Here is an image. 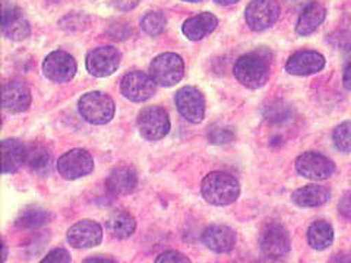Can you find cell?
Returning a JSON list of instances; mask_svg holds the SVG:
<instances>
[{
    "label": "cell",
    "mask_w": 351,
    "mask_h": 263,
    "mask_svg": "<svg viewBox=\"0 0 351 263\" xmlns=\"http://www.w3.org/2000/svg\"><path fill=\"white\" fill-rule=\"evenodd\" d=\"M156 85L157 84L154 82L151 75H147L144 72H130L122 78L120 91L130 101L144 103L156 94Z\"/></svg>",
    "instance_id": "7c38bea8"
},
{
    "label": "cell",
    "mask_w": 351,
    "mask_h": 263,
    "mask_svg": "<svg viewBox=\"0 0 351 263\" xmlns=\"http://www.w3.org/2000/svg\"><path fill=\"white\" fill-rule=\"evenodd\" d=\"M295 168L304 179L321 181L335 173V164L317 152H304L295 160Z\"/></svg>",
    "instance_id": "30bf717a"
},
{
    "label": "cell",
    "mask_w": 351,
    "mask_h": 263,
    "mask_svg": "<svg viewBox=\"0 0 351 263\" xmlns=\"http://www.w3.org/2000/svg\"><path fill=\"white\" fill-rule=\"evenodd\" d=\"M120 60H122V54L116 47H97L88 53L86 71L97 78H107L119 69Z\"/></svg>",
    "instance_id": "ba28073f"
},
{
    "label": "cell",
    "mask_w": 351,
    "mask_h": 263,
    "mask_svg": "<svg viewBox=\"0 0 351 263\" xmlns=\"http://www.w3.org/2000/svg\"><path fill=\"white\" fill-rule=\"evenodd\" d=\"M103 228L101 225L91 221V219H82L75 223L68 229V243L73 249H90L101 243Z\"/></svg>",
    "instance_id": "4fadbf2b"
},
{
    "label": "cell",
    "mask_w": 351,
    "mask_h": 263,
    "mask_svg": "<svg viewBox=\"0 0 351 263\" xmlns=\"http://www.w3.org/2000/svg\"><path fill=\"white\" fill-rule=\"evenodd\" d=\"M112 3L116 9L128 12V10H132L139 3V0H112Z\"/></svg>",
    "instance_id": "836d02e7"
},
{
    "label": "cell",
    "mask_w": 351,
    "mask_h": 263,
    "mask_svg": "<svg viewBox=\"0 0 351 263\" xmlns=\"http://www.w3.org/2000/svg\"><path fill=\"white\" fill-rule=\"evenodd\" d=\"M210 142L217 145H223V144H228V142H232L234 139V134L230 129L227 127H214L210 132Z\"/></svg>",
    "instance_id": "f546056e"
},
{
    "label": "cell",
    "mask_w": 351,
    "mask_h": 263,
    "mask_svg": "<svg viewBox=\"0 0 351 263\" xmlns=\"http://www.w3.org/2000/svg\"><path fill=\"white\" fill-rule=\"evenodd\" d=\"M215 2H217L218 5H224V6H227V5H233V3H237L239 0H215Z\"/></svg>",
    "instance_id": "8d00e7d4"
},
{
    "label": "cell",
    "mask_w": 351,
    "mask_h": 263,
    "mask_svg": "<svg viewBox=\"0 0 351 263\" xmlns=\"http://www.w3.org/2000/svg\"><path fill=\"white\" fill-rule=\"evenodd\" d=\"M291 199L295 205L302 208H316L322 206L331 199V192L321 184H309L295 190L291 195Z\"/></svg>",
    "instance_id": "7402d4cb"
},
{
    "label": "cell",
    "mask_w": 351,
    "mask_h": 263,
    "mask_svg": "<svg viewBox=\"0 0 351 263\" xmlns=\"http://www.w3.org/2000/svg\"><path fill=\"white\" fill-rule=\"evenodd\" d=\"M184 2H191V3H196V2H201V0H184Z\"/></svg>",
    "instance_id": "f35d334b"
},
{
    "label": "cell",
    "mask_w": 351,
    "mask_h": 263,
    "mask_svg": "<svg viewBox=\"0 0 351 263\" xmlns=\"http://www.w3.org/2000/svg\"><path fill=\"white\" fill-rule=\"evenodd\" d=\"M269 59L259 51H252L241 56L234 64L236 79L250 90H258L269 79Z\"/></svg>",
    "instance_id": "7a4b0ae2"
},
{
    "label": "cell",
    "mask_w": 351,
    "mask_h": 263,
    "mask_svg": "<svg viewBox=\"0 0 351 263\" xmlns=\"http://www.w3.org/2000/svg\"><path fill=\"white\" fill-rule=\"evenodd\" d=\"M78 110L85 122L91 125H106L114 117L116 104L110 95L93 91L81 97Z\"/></svg>",
    "instance_id": "3957f363"
},
{
    "label": "cell",
    "mask_w": 351,
    "mask_h": 263,
    "mask_svg": "<svg viewBox=\"0 0 351 263\" xmlns=\"http://www.w3.org/2000/svg\"><path fill=\"white\" fill-rule=\"evenodd\" d=\"M325 68V58L316 51H298L289 59L285 71L295 76H307L321 72Z\"/></svg>",
    "instance_id": "e0dca14e"
},
{
    "label": "cell",
    "mask_w": 351,
    "mask_h": 263,
    "mask_svg": "<svg viewBox=\"0 0 351 263\" xmlns=\"http://www.w3.org/2000/svg\"><path fill=\"white\" fill-rule=\"evenodd\" d=\"M346 59L348 60V63H351V49H348V51L346 54Z\"/></svg>",
    "instance_id": "74e56055"
},
{
    "label": "cell",
    "mask_w": 351,
    "mask_h": 263,
    "mask_svg": "<svg viewBox=\"0 0 351 263\" xmlns=\"http://www.w3.org/2000/svg\"><path fill=\"white\" fill-rule=\"evenodd\" d=\"M149 75L160 86H174L184 75L183 59L176 53H162L152 60Z\"/></svg>",
    "instance_id": "277c9868"
},
{
    "label": "cell",
    "mask_w": 351,
    "mask_h": 263,
    "mask_svg": "<svg viewBox=\"0 0 351 263\" xmlns=\"http://www.w3.org/2000/svg\"><path fill=\"white\" fill-rule=\"evenodd\" d=\"M107 229L117 240L129 238L136 229V219L126 211H116L107 219Z\"/></svg>",
    "instance_id": "cb8c5ba5"
},
{
    "label": "cell",
    "mask_w": 351,
    "mask_h": 263,
    "mask_svg": "<svg viewBox=\"0 0 351 263\" xmlns=\"http://www.w3.org/2000/svg\"><path fill=\"white\" fill-rule=\"evenodd\" d=\"M50 219V214L43 210V208L38 206H29L25 208L24 211L19 214V216L16 218V227L19 228H40L44 224H47V221Z\"/></svg>",
    "instance_id": "4316f807"
},
{
    "label": "cell",
    "mask_w": 351,
    "mask_h": 263,
    "mask_svg": "<svg viewBox=\"0 0 351 263\" xmlns=\"http://www.w3.org/2000/svg\"><path fill=\"white\" fill-rule=\"evenodd\" d=\"M43 263H69L71 255L64 249H54L41 260Z\"/></svg>",
    "instance_id": "4dcf8cb0"
},
{
    "label": "cell",
    "mask_w": 351,
    "mask_h": 263,
    "mask_svg": "<svg viewBox=\"0 0 351 263\" xmlns=\"http://www.w3.org/2000/svg\"><path fill=\"white\" fill-rule=\"evenodd\" d=\"M217 25H218L217 16L210 12H204L189 18L188 21H184L182 31L188 40L199 41L208 34H211V32L217 28Z\"/></svg>",
    "instance_id": "ffe728a7"
},
{
    "label": "cell",
    "mask_w": 351,
    "mask_h": 263,
    "mask_svg": "<svg viewBox=\"0 0 351 263\" xmlns=\"http://www.w3.org/2000/svg\"><path fill=\"white\" fill-rule=\"evenodd\" d=\"M343 84L346 86V90L351 91V63H347L346 71L343 75Z\"/></svg>",
    "instance_id": "e575fe53"
},
{
    "label": "cell",
    "mask_w": 351,
    "mask_h": 263,
    "mask_svg": "<svg viewBox=\"0 0 351 263\" xmlns=\"http://www.w3.org/2000/svg\"><path fill=\"white\" fill-rule=\"evenodd\" d=\"M43 72L44 76L51 82H69L76 73V62L69 53L62 50L51 51L43 62Z\"/></svg>",
    "instance_id": "8fae6325"
},
{
    "label": "cell",
    "mask_w": 351,
    "mask_h": 263,
    "mask_svg": "<svg viewBox=\"0 0 351 263\" xmlns=\"http://www.w3.org/2000/svg\"><path fill=\"white\" fill-rule=\"evenodd\" d=\"M338 211H339V214H341L346 219H348V221H351V192L346 193V195L343 196V199L339 201Z\"/></svg>",
    "instance_id": "d6a6232c"
},
{
    "label": "cell",
    "mask_w": 351,
    "mask_h": 263,
    "mask_svg": "<svg viewBox=\"0 0 351 263\" xmlns=\"http://www.w3.org/2000/svg\"><path fill=\"white\" fill-rule=\"evenodd\" d=\"M307 241L309 246L315 250H325L332 245L334 241V228L326 221H316L311 225L307 231Z\"/></svg>",
    "instance_id": "d4e9b609"
},
{
    "label": "cell",
    "mask_w": 351,
    "mask_h": 263,
    "mask_svg": "<svg viewBox=\"0 0 351 263\" xmlns=\"http://www.w3.org/2000/svg\"><path fill=\"white\" fill-rule=\"evenodd\" d=\"M176 107L184 120L197 125L205 117V98L202 92L193 86H184L176 92Z\"/></svg>",
    "instance_id": "9c48e42d"
},
{
    "label": "cell",
    "mask_w": 351,
    "mask_h": 263,
    "mask_svg": "<svg viewBox=\"0 0 351 263\" xmlns=\"http://www.w3.org/2000/svg\"><path fill=\"white\" fill-rule=\"evenodd\" d=\"M326 10L319 3H311L306 6L298 19L295 31L299 36H309L325 21Z\"/></svg>",
    "instance_id": "603a6c76"
},
{
    "label": "cell",
    "mask_w": 351,
    "mask_h": 263,
    "mask_svg": "<svg viewBox=\"0 0 351 263\" xmlns=\"http://www.w3.org/2000/svg\"><path fill=\"white\" fill-rule=\"evenodd\" d=\"M3 108L9 113H24L31 105L29 88L21 81H10L3 85Z\"/></svg>",
    "instance_id": "ac0fdd59"
},
{
    "label": "cell",
    "mask_w": 351,
    "mask_h": 263,
    "mask_svg": "<svg viewBox=\"0 0 351 263\" xmlns=\"http://www.w3.org/2000/svg\"><path fill=\"white\" fill-rule=\"evenodd\" d=\"M2 31L3 34L14 40V41H22L29 37L31 28L27 18L22 15V10L15 5H3L2 12Z\"/></svg>",
    "instance_id": "2e32d148"
},
{
    "label": "cell",
    "mask_w": 351,
    "mask_h": 263,
    "mask_svg": "<svg viewBox=\"0 0 351 263\" xmlns=\"http://www.w3.org/2000/svg\"><path fill=\"white\" fill-rule=\"evenodd\" d=\"M280 14L278 0H252L245 10V19L250 29L265 31L276 24Z\"/></svg>",
    "instance_id": "8992f818"
},
{
    "label": "cell",
    "mask_w": 351,
    "mask_h": 263,
    "mask_svg": "<svg viewBox=\"0 0 351 263\" xmlns=\"http://www.w3.org/2000/svg\"><path fill=\"white\" fill-rule=\"evenodd\" d=\"M94 170V160L85 149H71L64 152L58 161V171L64 180L85 177Z\"/></svg>",
    "instance_id": "52a82bcc"
},
{
    "label": "cell",
    "mask_w": 351,
    "mask_h": 263,
    "mask_svg": "<svg viewBox=\"0 0 351 263\" xmlns=\"http://www.w3.org/2000/svg\"><path fill=\"white\" fill-rule=\"evenodd\" d=\"M290 236L281 225H269L261 236V250L263 256L278 260L289 255Z\"/></svg>",
    "instance_id": "5bb4252c"
},
{
    "label": "cell",
    "mask_w": 351,
    "mask_h": 263,
    "mask_svg": "<svg viewBox=\"0 0 351 263\" xmlns=\"http://www.w3.org/2000/svg\"><path fill=\"white\" fill-rule=\"evenodd\" d=\"M332 140L343 152H351V122H344L334 129Z\"/></svg>",
    "instance_id": "f1b7e54d"
},
{
    "label": "cell",
    "mask_w": 351,
    "mask_h": 263,
    "mask_svg": "<svg viewBox=\"0 0 351 263\" xmlns=\"http://www.w3.org/2000/svg\"><path fill=\"white\" fill-rule=\"evenodd\" d=\"M2 157L3 174L16 173L27 161V148L16 139H5L2 142Z\"/></svg>",
    "instance_id": "44dd1931"
},
{
    "label": "cell",
    "mask_w": 351,
    "mask_h": 263,
    "mask_svg": "<svg viewBox=\"0 0 351 263\" xmlns=\"http://www.w3.org/2000/svg\"><path fill=\"white\" fill-rule=\"evenodd\" d=\"M25 166L37 174H46L51 166V155L46 147L41 144H32L27 148Z\"/></svg>",
    "instance_id": "484cf974"
},
{
    "label": "cell",
    "mask_w": 351,
    "mask_h": 263,
    "mask_svg": "<svg viewBox=\"0 0 351 263\" xmlns=\"http://www.w3.org/2000/svg\"><path fill=\"white\" fill-rule=\"evenodd\" d=\"M157 263H162V262H191L188 258H186L184 255L179 253V251H174V250H169V251H164V253H161L157 259H156Z\"/></svg>",
    "instance_id": "1f68e13d"
},
{
    "label": "cell",
    "mask_w": 351,
    "mask_h": 263,
    "mask_svg": "<svg viewBox=\"0 0 351 263\" xmlns=\"http://www.w3.org/2000/svg\"><path fill=\"white\" fill-rule=\"evenodd\" d=\"M84 262H103V263L110 262V263H113L114 260L110 259V258H90V259H85Z\"/></svg>",
    "instance_id": "d590c367"
},
{
    "label": "cell",
    "mask_w": 351,
    "mask_h": 263,
    "mask_svg": "<svg viewBox=\"0 0 351 263\" xmlns=\"http://www.w3.org/2000/svg\"><path fill=\"white\" fill-rule=\"evenodd\" d=\"M201 189L204 199L215 206L232 205L240 196V184L237 179L223 171H214L205 175Z\"/></svg>",
    "instance_id": "6da1fadb"
},
{
    "label": "cell",
    "mask_w": 351,
    "mask_h": 263,
    "mask_svg": "<svg viewBox=\"0 0 351 263\" xmlns=\"http://www.w3.org/2000/svg\"><path fill=\"white\" fill-rule=\"evenodd\" d=\"M167 19L161 12H148L141 21V27L148 36L157 37L166 28Z\"/></svg>",
    "instance_id": "83f0119b"
},
{
    "label": "cell",
    "mask_w": 351,
    "mask_h": 263,
    "mask_svg": "<svg viewBox=\"0 0 351 263\" xmlns=\"http://www.w3.org/2000/svg\"><path fill=\"white\" fill-rule=\"evenodd\" d=\"M170 117L161 107H147L138 116V129L147 140H160L170 132Z\"/></svg>",
    "instance_id": "5b68a950"
},
{
    "label": "cell",
    "mask_w": 351,
    "mask_h": 263,
    "mask_svg": "<svg viewBox=\"0 0 351 263\" xmlns=\"http://www.w3.org/2000/svg\"><path fill=\"white\" fill-rule=\"evenodd\" d=\"M202 241L215 253H228L236 246V233L226 225H210L202 233Z\"/></svg>",
    "instance_id": "d6986e66"
},
{
    "label": "cell",
    "mask_w": 351,
    "mask_h": 263,
    "mask_svg": "<svg viewBox=\"0 0 351 263\" xmlns=\"http://www.w3.org/2000/svg\"><path fill=\"white\" fill-rule=\"evenodd\" d=\"M138 186L136 170L129 164H120L114 167L106 179V189L113 196H126Z\"/></svg>",
    "instance_id": "9a60e30c"
}]
</instances>
